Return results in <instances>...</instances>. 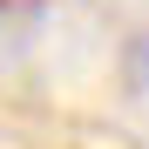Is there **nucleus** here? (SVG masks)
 <instances>
[{
    "mask_svg": "<svg viewBox=\"0 0 149 149\" xmlns=\"http://www.w3.org/2000/svg\"><path fill=\"white\" fill-rule=\"evenodd\" d=\"M129 74H136V88H149V34L129 47Z\"/></svg>",
    "mask_w": 149,
    "mask_h": 149,
    "instance_id": "f257e3e1",
    "label": "nucleus"
}]
</instances>
